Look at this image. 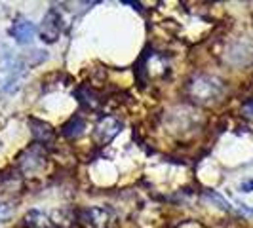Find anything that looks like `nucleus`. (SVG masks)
<instances>
[{"mask_svg": "<svg viewBox=\"0 0 253 228\" xmlns=\"http://www.w3.org/2000/svg\"><path fill=\"white\" fill-rule=\"evenodd\" d=\"M189 97L198 105H211L223 93V82L215 76L198 75L194 76L187 86Z\"/></svg>", "mask_w": 253, "mask_h": 228, "instance_id": "f257e3e1", "label": "nucleus"}, {"mask_svg": "<svg viewBox=\"0 0 253 228\" xmlns=\"http://www.w3.org/2000/svg\"><path fill=\"white\" fill-rule=\"evenodd\" d=\"M78 223L84 228H107L111 221V211L107 207H84L76 213Z\"/></svg>", "mask_w": 253, "mask_h": 228, "instance_id": "f03ea898", "label": "nucleus"}, {"mask_svg": "<svg viewBox=\"0 0 253 228\" xmlns=\"http://www.w3.org/2000/svg\"><path fill=\"white\" fill-rule=\"evenodd\" d=\"M21 73H23V65L17 57L13 55H8L2 63V84H0V89L10 93L17 88L19 84V78H21Z\"/></svg>", "mask_w": 253, "mask_h": 228, "instance_id": "7ed1b4c3", "label": "nucleus"}, {"mask_svg": "<svg viewBox=\"0 0 253 228\" xmlns=\"http://www.w3.org/2000/svg\"><path fill=\"white\" fill-rule=\"evenodd\" d=\"M120 129H122V122H120L118 118H114V116H105V118H101V120L95 124L93 141L103 147V145L111 143V141L120 133Z\"/></svg>", "mask_w": 253, "mask_h": 228, "instance_id": "20e7f679", "label": "nucleus"}, {"mask_svg": "<svg viewBox=\"0 0 253 228\" xmlns=\"http://www.w3.org/2000/svg\"><path fill=\"white\" fill-rule=\"evenodd\" d=\"M40 40L46 42V44H53L57 42V38L61 35V15L57 10H48L42 23H40Z\"/></svg>", "mask_w": 253, "mask_h": 228, "instance_id": "39448f33", "label": "nucleus"}, {"mask_svg": "<svg viewBox=\"0 0 253 228\" xmlns=\"http://www.w3.org/2000/svg\"><path fill=\"white\" fill-rule=\"evenodd\" d=\"M44 164H46V149H44V145H38V143H33L19 156V167L25 173H33L35 169H40Z\"/></svg>", "mask_w": 253, "mask_h": 228, "instance_id": "423d86ee", "label": "nucleus"}, {"mask_svg": "<svg viewBox=\"0 0 253 228\" xmlns=\"http://www.w3.org/2000/svg\"><path fill=\"white\" fill-rule=\"evenodd\" d=\"M10 35L15 38V42H19V44H29L35 35H37V27L35 23L31 21V19H27V17H17L15 21H13L12 29H10Z\"/></svg>", "mask_w": 253, "mask_h": 228, "instance_id": "0eeeda50", "label": "nucleus"}, {"mask_svg": "<svg viewBox=\"0 0 253 228\" xmlns=\"http://www.w3.org/2000/svg\"><path fill=\"white\" fill-rule=\"evenodd\" d=\"M29 124H31V133H33V137H35L38 145L48 147L50 143H53L55 131L51 129L48 122H42V120H37V118H29Z\"/></svg>", "mask_w": 253, "mask_h": 228, "instance_id": "6e6552de", "label": "nucleus"}, {"mask_svg": "<svg viewBox=\"0 0 253 228\" xmlns=\"http://www.w3.org/2000/svg\"><path fill=\"white\" fill-rule=\"evenodd\" d=\"M76 99L86 111H97L101 107V95L88 86H80L76 89Z\"/></svg>", "mask_w": 253, "mask_h": 228, "instance_id": "1a4fd4ad", "label": "nucleus"}, {"mask_svg": "<svg viewBox=\"0 0 253 228\" xmlns=\"http://www.w3.org/2000/svg\"><path fill=\"white\" fill-rule=\"evenodd\" d=\"M84 129H86V122H84V118H82V116H78V114H75V116H71V118H69V122L61 127V133H63V137L73 141V139H78V137L84 133Z\"/></svg>", "mask_w": 253, "mask_h": 228, "instance_id": "9d476101", "label": "nucleus"}, {"mask_svg": "<svg viewBox=\"0 0 253 228\" xmlns=\"http://www.w3.org/2000/svg\"><path fill=\"white\" fill-rule=\"evenodd\" d=\"M25 225L31 228H51L50 219L44 215V213H40V211H31V213H27Z\"/></svg>", "mask_w": 253, "mask_h": 228, "instance_id": "9b49d317", "label": "nucleus"}, {"mask_svg": "<svg viewBox=\"0 0 253 228\" xmlns=\"http://www.w3.org/2000/svg\"><path fill=\"white\" fill-rule=\"evenodd\" d=\"M13 205L8 202H2L0 200V223H4V221H8V219H12L13 217Z\"/></svg>", "mask_w": 253, "mask_h": 228, "instance_id": "f8f14e48", "label": "nucleus"}, {"mask_svg": "<svg viewBox=\"0 0 253 228\" xmlns=\"http://www.w3.org/2000/svg\"><path fill=\"white\" fill-rule=\"evenodd\" d=\"M177 228H206L200 223V221H185V223H181Z\"/></svg>", "mask_w": 253, "mask_h": 228, "instance_id": "ddd939ff", "label": "nucleus"}, {"mask_svg": "<svg viewBox=\"0 0 253 228\" xmlns=\"http://www.w3.org/2000/svg\"><path fill=\"white\" fill-rule=\"evenodd\" d=\"M242 113H244V116H248V118H253V99L252 101H248V103H244Z\"/></svg>", "mask_w": 253, "mask_h": 228, "instance_id": "4468645a", "label": "nucleus"}, {"mask_svg": "<svg viewBox=\"0 0 253 228\" xmlns=\"http://www.w3.org/2000/svg\"><path fill=\"white\" fill-rule=\"evenodd\" d=\"M242 190H244V192H252V190H253V181L244 183V185H242Z\"/></svg>", "mask_w": 253, "mask_h": 228, "instance_id": "2eb2a0df", "label": "nucleus"}]
</instances>
